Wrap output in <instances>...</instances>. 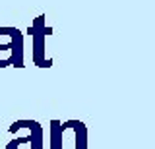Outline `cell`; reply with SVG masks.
Returning <instances> with one entry per match:
<instances>
[{"label": "cell", "mask_w": 155, "mask_h": 149, "mask_svg": "<svg viewBox=\"0 0 155 149\" xmlns=\"http://www.w3.org/2000/svg\"><path fill=\"white\" fill-rule=\"evenodd\" d=\"M10 134H16V138L6 143V149H45V130L37 120L23 118L12 122L8 128Z\"/></svg>", "instance_id": "1"}, {"label": "cell", "mask_w": 155, "mask_h": 149, "mask_svg": "<svg viewBox=\"0 0 155 149\" xmlns=\"http://www.w3.org/2000/svg\"><path fill=\"white\" fill-rule=\"evenodd\" d=\"M52 27L47 25V16L45 14H39V16L33 20V23L29 25L27 33L31 35V43H33V49H31V60L37 68H51L52 66V58L47 56V49H45V43L47 37L52 35Z\"/></svg>", "instance_id": "2"}, {"label": "cell", "mask_w": 155, "mask_h": 149, "mask_svg": "<svg viewBox=\"0 0 155 149\" xmlns=\"http://www.w3.org/2000/svg\"><path fill=\"white\" fill-rule=\"evenodd\" d=\"M0 37H6L12 43V52H14V60L12 66L16 68H23V33L18 29V27L12 25H2L0 27Z\"/></svg>", "instance_id": "3"}, {"label": "cell", "mask_w": 155, "mask_h": 149, "mask_svg": "<svg viewBox=\"0 0 155 149\" xmlns=\"http://www.w3.org/2000/svg\"><path fill=\"white\" fill-rule=\"evenodd\" d=\"M66 130H74V134H76V149H87V126L81 122V120L72 118V120L62 122V132H66Z\"/></svg>", "instance_id": "4"}, {"label": "cell", "mask_w": 155, "mask_h": 149, "mask_svg": "<svg viewBox=\"0 0 155 149\" xmlns=\"http://www.w3.org/2000/svg\"><path fill=\"white\" fill-rule=\"evenodd\" d=\"M48 134H51V149H64L62 147V136H64V132H62V122L56 118L51 120V124H48Z\"/></svg>", "instance_id": "5"}, {"label": "cell", "mask_w": 155, "mask_h": 149, "mask_svg": "<svg viewBox=\"0 0 155 149\" xmlns=\"http://www.w3.org/2000/svg\"><path fill=\"white\" fill-rule=\"evenodd\" d=\"M12 60H14V52H12V43L8 39L6 43H0V68L12 66Z\"/></svg>", "instance_id": "6"}]
</instances>
